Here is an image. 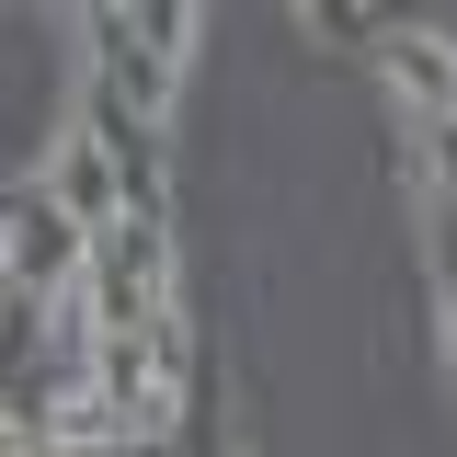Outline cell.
I'll return each mask as SVG.
<instances>
[{
  "label": "cell",
  "mask_w": 457,
  "mask_h": 457,
  "mask_svg": "<svg viewBox=\"0 0 457 457\" xmlns=\"http://www.w3.org/2000/svg\"><path fill=\"white\" fill-rule=\"evenodd\" d=\"M92 263V228L57 206L46 183H23L12 206H0V286H35V297H69Z\"/></svg>",
  "instance_id": "obj_1"
},
{
  "label": "cell",
  "mask_w": 457,
  "mask_h": 457,
  "mask_svg": "<svg viewBox=\"0 0 457 457\" xmlns=\"http://www.w3.org/2000/svg\"><path fill=\"white\" fill-rule=\"evenodd\" d=\"M378 57H389V92L423 114V126H446V114H457V46L435 35V23H400V35H378Z\"/></svg>",
  "instance_id": "obj_2"
},
{
  "label": "cell",
  "mask_w": 457,
  "mask_h": 457,
  "mask_svg": "<svg viewBox=\"0 0 457 457\" xmlns=\"http://www.w3.org/2000/svg\"><path fill=\"white\" fill-rule=\"evenodd\" d=\"M46 195H57V206H69V218H80V228H104V218H126V171H114V149H104V137H92V126H80V137L57 149V171H46Z\"/></svg>",
  "instance_id": "obj_3"
},
{
  "label": "cell",
  "mask_w": 457,
  "mask_h": 457,
  "mask_svg": "<svg viewBox=\"0 0 457 457\" xmlns=\"http://www.w3.org/2000/svg\"><path fill=\"white\" fill-rule=\"evenodd\" d=\"M309 12H320L332 35H354V23H366V0H309Z\"/></svg>",
  "instance_id": "obj_4"
},
{
  "label": "cell",
  "mask_w": 457,
  "mask_h": 457,
  "mask_svg": "<svg viewBox=\"0 0 457 457\" xmlns=\"http://www.w3.org/2000/svg\"><path fill=\"white\" fill-rule=\"evenodd\" d=\"M435 252H446V332H457V218H446V240H435Z\"/></svg>",
  "instance_id": "obj_5"
},
{
  "label": "cell",
  "mask_w": 457,
  "mask_h": 457,
  "mask_svg": "<svg viewBox=\"0 0 457 457\" xmlns=\"http://www.w3.org/2000/svg\"><path fill=\"white\" fill-rule=\"evenodd\" d=\"M92 457H161V446H137V435H104V446H92Z\"/></svg>",
  "instance_id": "obj_6"
},
{
  "label": "cell",
  "mask_w": 457,
  "mask_h": 457,
  "mask_svg": "<svg viewBox=\"0 0 457 457\" xmlns=\"http://www.w3.org/2000/svg\"><path fill=\"white\" fill-rule=\"evenodd\" d=\"M446 218H457V114H446Z\"/></svg>",
  "instance_id": "obj_7"
}]
</instances>
